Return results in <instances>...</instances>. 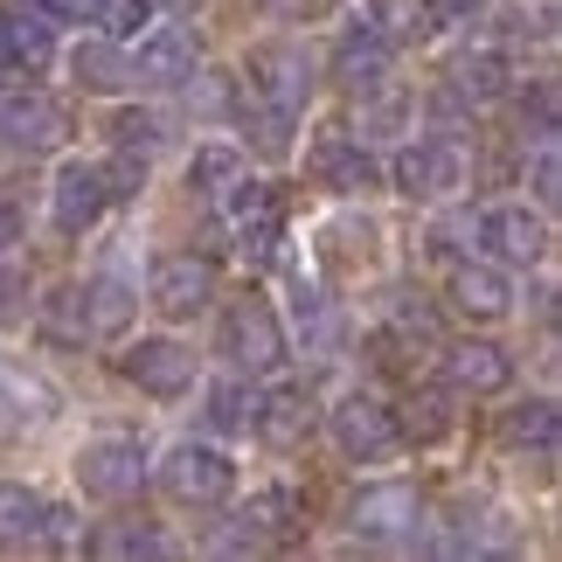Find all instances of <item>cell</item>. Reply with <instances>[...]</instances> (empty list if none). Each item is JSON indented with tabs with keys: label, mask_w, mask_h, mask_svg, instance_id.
<instances>
[{
	"label": "cell",
	"mask_w": 562,
	"mask_h": 562,
	"mask_svg": "<svg viewBox=\"0 0 562 562\" xmlns=\"http://www.w3.org/2000/svg\"><path fill=\"white\" fill-rule=\"evenodd\" d=\"M14 299H29V278H21L14 265H0V313H8Z\"/></svg>",
	"instance_id": "cell-28"
},
{
	"label": "cell",
	"mask_w": 562,
	"mask_h": 562,
	"mask_svg": "<svg viewBox=\"0 0 562 562\" xmlns=\"http://www.w3.org/2000/svg\"><path fill=\"white\" fill-rule=\"evenodd\" d=\"M56 409H63V396H56L49 375L14 361V355H0V424H49Z\"/></svg>",
	"instance_id": "cell-8"
},
{
	"label": "cell",
	"mask_w": 562,
	"mask_h": 562,
	"mask_svg": "<svg viewBox=\"0 0 562 562\" xmlns=\"http://www.w3.org/2000/svg\"><path fill=\"white\" fill-rule=\"evenodd\" d=\"M14 229H21V215H14L8 202H0V250H14Z\"/></svg>",
	"instance_id": "cell-29"
},
{
	"label": "cell",
	"mask_w": 562,
	"mask_h": 562,
	"mask_svg": "<svg viewBox=\"0 0 562 562\" xmlns=\"http://www.w3.org/2000/svg\"><path fill=\"white\" fill-rule=\"evenodd\" d=\"M83 14H91V21H98V29L112 35V42H133V35L146 29V21H154V0H91Z\"/></svg>",
	"instance_id": "cell-21"
},
{
	"label": "cell",
	"mask_w": 562,
	"mask_h": 562,
	"mask_svg": "<svg viewBox=\"0 0 562 562\" xmlns=\"http://www.w3.org/2000/svg\"><path fill=\"white\" fill-rule=\"evenodd\" d=\"M236 167H244V154H236L229 139H215V146H202V154H194V167H188V181H202V188H223Z\"/></svg>",
	"instance_id": "cell-25"
},
{
	"label": "cell",
	"mask_w": 562,
	"mask_h": 562,
	"mask_svg": "<svg viewBox=\"0 0 562 562\" xmlns=\"http://www.w3.org/2000/svg\"><path fill=\"white\" fill-rule=\"evenodd\" d=\"M175 8H188V0H175Z\"/></svg>",
	"instance_id": "cell-32"
},
{
	"label": "cell",
	"mask_w": 562,
	"mask_h": 562,
	"mask_svg": "<svg viewBox=\"0 0 562 562\" xmlns=\"http://www.w3.org/2000/svg\"><path fill=\"white\" fill-rule=\"evenodd\" d=\"M42 327H49L56 340H70V348H77L83 334H91V313L77 306V285H63V292H49V306H42Z\"/></svg>",
	"instance_id": "cell-23"
},
{
	"label": "cell",
	"mask_w": 562,
	"mask_h": 562,
	"mask_svg": "<svg viewBox=\"0 0 562 562\" xmlns=\"http://www.w3.org/2000/svg\"><path fill=\"white\" fill-rule=\"evenodd\" d=\"M146 299H154L167 319H188V313H202L215 299V271L194 265V257H160L154 278H146Z\"/></svg>",
	"instance_id": "cell-7"
},
{
	"label": "cell",
	"mask_w": 562,
	"mask_h": 562,
	"mask_svg": "<svg viewBox=\"0 0 562 562\" xmlns=\"http://www.w3.org/2000/svg\"><path fill=\"white\" fill-rule=\"evenodd\" d=\"M375 35L382 42H409V35H430V0H375L369 8Z\"/></svg>",
	"instance_id": "cell-20"
},
{
	"label": "cell",
	"mask_w": 562,
	"mask_h": 562,
	"mask_svg": "<svg viewBox=\"0 0 562 562\" xmlns=\"http://www.w3.org/2000/svg\"><path fill=\"white\" fill-rule=\"evenodd\" d=\"M369 154H361V139H340V133H319L313 139V154H306V181L319 188H334V194H361L369 188Z\"/></svg>",
	"instance_id": "cell-11"
},
{
	"label": "cell",
	"mask_w": 562,
	"mask_h": 562,
	"mask_svg": "<svg viewBox=\"0 0 562 562\" xmlns=\"http://www.w3.org/2000/svg\"><path fill=\"white\" fill-rule=\"evenodd\" d=\"M472 229H480V244H486V250H501L507 265H535V257L549 250V229H542V215H528L521 202H507V209H486Z\"/></svg>",
	"instance_id": "cell-10"
},
{
	"label": "cell",
	"mask_w": 562,
	"mask_h": 562,
	"mask_svg": "<svg viewBox=\"0 0 562 562\" xmlns=\"http://www.w3.org/2000/svg\"><path fill=\"white\" fill-rule=\"evenodd\" d=\"M334 438H340V451H348V459L382 465V459H396L403 430H396V417H389V403H382V396L355 389V396H340V403H334Z\"/></svg>",
	"instance_id": "cell-1"
},
{
	"label": "cell",
	"mask_w": 562,
	"mask_h": 562,
	"mask_svg": "<svg viewBox=\"0 0 562 562\" xmlns=\"http://www.w3.org/2000/svg\"><path fill=\"white\" fill-rule=\"evenodd\" d=\"M42 528H49V507H42L29 486L0 480V542H35Z\"/></svg>",
	"instance_id": "cell-18"
},
{
	"label": "cell",
	"mask_w": 562,
	"mask_h": 562,
	"mask_svg": "<svg viewBox=\"0 0 562 562\" xmlns=\"http://www.w3.org/2000/svg\"><path fill=\"white\" fill-rule=\"evenodd\" d=\"M250 77H265V98L278 104V112H292L299 83H306V49H292V42H265V49L250 56Z\"/></svg>",
	"instance_id": "cell-14"
},
{
	"label": "cell",
	"mask_w": 562,
	"mask_h": 562,
	"mask_svg": "<svg viewBox=\"0 0 562 562\" xmlns=\"http://www.w3.org/2000/svg\"><path fill=\"white\" fill-rule=\"evenodd\" d=\"M119 194H112V175H104V167H83V160H70L56 175V229H91L104 209H112Z\"/></svg>",
	"instance_id": "cell-9"
},
{
	"label": "cell",
	"mask_w": 562,
	"mask_h": 562,
	"mask_svg": "<svg viewBox=\"0 0 562 562\" xmlns=\"http://www.w3.org/2000/svg\"><path fill=\"white\" fill-rule=\"evenodd\" d=\"M396 181H403L409 194H424V202H438V194L459 188V154H451L445 139H417V146L396 160Z\"/></svg>",
	"instance_id": "cell-12"
},
{
	"label": "cell",
	"mask_w": 562,
	"mask_h": 562,
	"mask_svg": "<svg viewBox=\"0 0 562 562\" xmlns=\"http://www.w3.org/2000/svg\"><path fill=\"white\" fill-rule=\"evenodd\" d=\"M125 375H133L146 396H188L194 382H202V361H194V348H181V340L167 334H146L139 348H125Z\"/></svg>",
	"instance_id": "cell-2"
},
{
	"label": "cell",
	"mask_w": 562,
	"mask_h": 562,
	"mask_svg": "<svg viewBox=\"0 0 562 562\" xmlns=\"http://www.w3.org/2000/svg\"><path fill=\"white\" fill-rule=\"evenodd\" d=\"M0 83H8V56H0Z\"/></svg>",
	"instance_id": "cell-31"
},
{
	"label": "cell",
	"mask_w": 562,
	"mask_h": 562,
	"mask_svg": "<svg viewBox=\"0 0 562 562\" xmlns=\"http://www.w3.org/2000/svg\"><path fill=\"white\" fill-rule=\"evenodd\" d=\"M271 8H278V14H299V21H306V14L319 8V0H271Z\"/></svg>",
	"instance_id": "cell-30"
},
{
	"label": "cell",
	"mask_w": 562,
	"mask_h": 562,
	"mask_svg": "<svg viewBox=\"0 0 562 562\" xmlns=\"http://www.w3.org/2000/svg\"><path fill=\"white\" fill-rule=\"evenodd\" d=\"M451 306L472 313V319H501L514 306V285L501 271H486V265H465L459 278H451Z\"/></svg>",
	"instance_id": "cell-15"
},
{
	"label": "cell",
	"mask_w": 562,
	"mask_h": 562,
	"mask_svg": "<svg viewBox=\"0 0 562 562\" xmlns=\"http://www.w3.org/2000/svg\"><path fill=\"white\" fill-rule=\"evenodd\" d=\"M125 63H133V83H188L194 77V29H181V21L154 29V21H146L139 49Z\"/></svg>",
	"instance_id": "cell-6"
},
{
	"label": "cell",
	"mask_w": 562,
	"mask_h": 562,
	"mask_svg": "<svg viewBox=\"0 0 562 562\" xmlns=\"http://www.w3.org/2000/svg\"><path fill=\"white\" fill-rule=\"evenodd\" d=\"M160 486L175 493V501H188V507H209V501H223L236 486V465L215 445H175L160 459Z\"/></svg>",
	"instance_id": "cell-3"
},
{
	"label": "cell",
	"mask_w": 562,
	"mask_h": 562,
	"mask_svg": "<svg viewBox=\"0 0 562 562\" xmlns=\"http://www.w3.org/2000/svg\"><path fill=\"white\" fill-rule=\"evenodd\" d=\"M209 409H215V430H250V417H257V396H244L236 382H215L209 389Z\"/></svg>",
	"instance_id": "cell-24"
},
{
	"label": "cell",
	"mask_w": 562,
	"mask_h": 562,
	"mask_svg": "<svg viewBox=\"0 0 562 562\" xmlns=\"http://www.w3.org/2000/svg\"><path fill=\"white\" fill-rule=\"evenodd\" d=\"M493 77H501V63L480 56V63H465V70H459V91H465V98H493V91H501Z\"/></svg>",
	"instance_id": "cell-27"
},
{
	"label": "cell",
	"mask_w": 562,
	"mask_h": 562,
	"mask_svg": "<svg viewBox=\"0 0 562 562\" xmlns=\"http://www.w3.org/2000/svg\"><path fill=\"white\" fill-rule=\"evenodd\" d=\"M409 528H417V493L409 486H375L369 501L355 507V535H369V542H396Z\"/></svg>",
	"instance_id": "cell-13"
},
{
	"label": "cell",
	"mask_w": 562,
	"mask_h": 562,
	"mask_svg": "<svg viewBox=\"0 0 562 562\" xmlns=\"http://www.w3.org/2000/svg\"><path fill=\"white\" fill-rule=\"evenodd\" d=\"M139 480H146V459L133 438H91L77 451V486L91 501H125V493H139Z\"/></svg>",
	"instance_id": "cell-4"
},
{
	"label": "cell",
	"mask_w": 562,
	"mask_h": 562,
	"mask_svg": "<svg viewBox=\"0 0 562 562\" xmlns=\"http://www.w3.org/2000/svg\"><path fill=\"white\" fill-rule=\"evenodd\" d=\"M223 340H229V361L236 369H278L285 361V327H278V313L265 306V299H244V306L223 313Z\"/></svg>",
	"instance_id": "cell-5"
},
{
	"label": "cell",
	"mask_w": 562,
	"mask_h": 562,
	"mask_svg": "<svg viewBox=\"0 0 562 562\" xmlns=\"http://www.w3.org/2000/svg\"><path fill=\"white\" fill-rule=\"evenodd\" d=\"M514 445H549L555 438V409L549 403H528V409H514Z\"/></svg>",
	"instance_id": "cell-26"
},
{
	"label": "cell",
	"mask_w": 562,
	"mask_h": 562,
	"mask_svg": "<svg viewBox=\"0 0 562 562\" xmlns=\"http://www.w3.org/2000/svg\"><path fill=\"white\" fill-rule=\"evenodd\" d=\"M451 382L459 389H507L514 382V361L501 348H486V340H465V348H451Z\"/></svg>",
	"instance_id": "cell-16"
},
{
	"label": "cell",
	"mask_w": 562,
	"mask_h": 562,
	"mask_svg": "<svg viewBox=\"0 0 562 562\" xmlns=\"http://www.w3.org/2000/svg\"><path fill=\"white\" fill-rule=\"evenodd\" d=\"M250 424L265 430L271 445H299V438L313 430V409L299 403V396H265V403H257V417H250Z\"/></svg>",
	"instance_id": "cell-19"
},
{
	"label": "cell",
	"mask_w": 562,
	"mask_h": 562,
	"mask_svg": "<svg viewBox=\"0 0 562 562\" xmlns=\"http://www.w3.org/2000/svg\"><path fill=\"white\" fill-rule=\"evenodd\" d=\"M77 77H91V91H125V83H133V63H125L112 42H91V49H77Z\"/></svg>",
	"instance_id": "cell-22"
},
{
	"label": "cell",
	"mask_w": 562,
	"mask_h": 562,
	"mask_svg": "<svg viewBox=\"0 0 562 562\" xmlns=\"http://www.w3.org/2000/svg\"><path fill=\"white\" fill-rule=\"evenodd\" d=\"M0 133H8L14 146H56L63 133H70V125H63V112L56 104H8V112H0Z\"/></svg>",
	"instance_id": "cell-17"
}]
</instances>
